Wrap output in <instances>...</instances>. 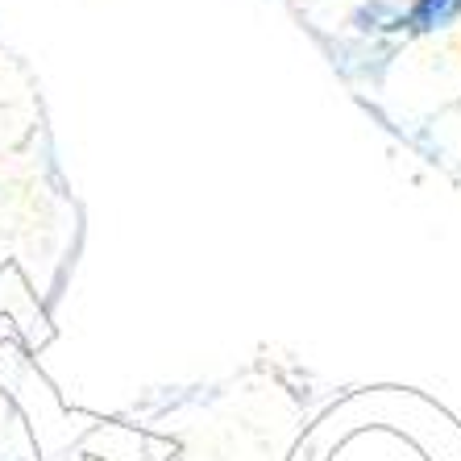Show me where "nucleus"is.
I'll list each match as a JSON object with an SVG mask.
<instances>
[{"label":"nucleus","instance_id":"f257e3e1","mask_svg":"<svg viewBox=\"0 0 461 461\" xmlns=\"http://www.w3.org/2000/svg\"><path fill=\"white\" fill-rule=\"evenodd\" d=\"M333 63L345 79L354 84H383V76L395 67L399 59V42H383V38H337L329 42Z\"/></svg>","mask_w":461,"mask_h":461},{"label":"nucleus","instance_id":"f03ea898","mask_svg":"<svg viewBox=\"0 0 461 461\" xmlns=\"http://www.w3.org/2000/svg\"><path fill=\"white\" fill-rule=\"evenodd\" d=\"M403 17H408V0H357L345 25L354 38H383L399 42L403 38Z\"/></svg>","mask_w":461,"mask_h":461},{"label":"nucleus","instance_id":"7ed1b4c3","mask_svg":"<svg viewBox=\"0 0 461 461\" xmlns=\"http://www.w3.org/2000/svg\"><path fill=\"white\" fill-rule=\"evenodd\" d=\"M461 25V0H408L403 38H437Z\"/></svg>","mask_w":461,"mask_h":461}]
</instances>
